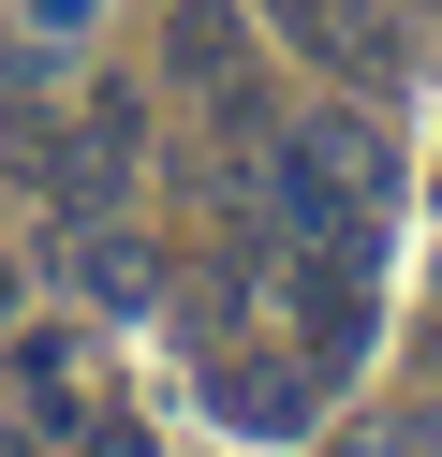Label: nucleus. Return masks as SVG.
<instances>
[{
  "instance_id": "obj_1",
  "label": "nucleus",
  "mask_w": 442,
  "mask_h": 457,
  "mask_svg": "<svg viewBox=\"0 0 442 457\" xmlns=\"http://www.w3.org/2000/svg\"><path fill=\"white\" fill-rule=\"evenodd\" d=\"M265 207H280V237L324 251V266H383V221H398L383 119H295L280 148H265Z\"/></svg>"
},
{
  "instance_id": "obj_2",
  "label": "nucleus",
  "mask_w": 442,
  "mask_h": 457,
  "mask_svg": "<svg viewBox=\"0 0 442 457\" xmlns=\"http://www.w3.org/2000/svg\"><path fill=\"white\" fill-rule=\"evenodd\" d=\"M0 162H15V192H45L59 221H74V207H118V178H133V104L15 119V133H0Z\"/></svg>"
},
{
  "instance_id": "obj_3",
  "label": "nucleus",
  "mask_w": 442,
  "mask_h": 457,
  "mask_svg": "<svg viewBox=\"0 0 442 457\" xmlns=\"http://www.w3.org/2000/svg\"><path fill=\"white\" fill-rule=\"evenodd\" d=\"M15 413H29V457H88V428L118 413L74 325H29V339H15Z\"/></svg>"
},
{
  "instance_id": "obj_4",
  "label": "nucleus",
  "mask_w": 442,
  "mask_h": 457,
  "mask_svg": "<svg viewBox=\"0 0 442 457\" xmlns=\"http://www.w3.org/2000/svg\"><path fill=\"white\" fill-rule=\"evenodd\" d=\"M163 74L206 104V119H236V133L265 119V104H251V15H236V0H177V30H163Z\"/></svg>"
},
{
  "instance_id": "obj_5",
  "label": "nucleus",
  "mask_w": 442,
  "mask_h": 457,
  "mask_svg": "<svg viewBox=\"0 0 442 457\" xmlns=\"http://www.w3.org/2000/svg\"><path fill=\"white\" fill-rule=\"evenodd\" d=\"M265 30H295L324 74H383V30L354 15V0H265Z\"/></svg>"
},
{
  "instance_id": "obj_6",
  "label": "nucleus",
  "mask_w": 442,
  "mask_h": 457,
  "mask_svg": "<svg viewBox=\"0 0 442 457\" xmlns=\"http://www.w3.org/2000/svg\"><path fill=\"white\" fill-rule=\"evenodd\" d=\"M221 413L265 428V443H295V428H310V354H295V369H251V354H236L221 369Z\"/></svg>"
}]
</instances>
